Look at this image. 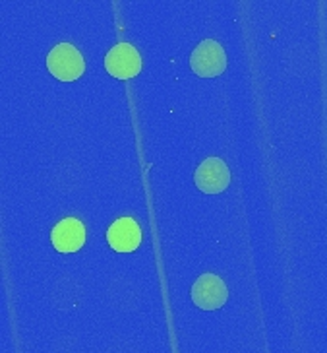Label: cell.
I'll return each mask as SVG.
<instances>
[{
  "instance_id": "52a82bcc",
  "label": "cell",
  "mask_w": 327,
  "mask_h": 353,
  "mask_svg": "<svg viewBox=\"0 0 327 353\" xmlns=\"http://www.w3.org/2000/svg\"><path fill=\"white\" fill-rule=\"evenodd\" d=\"M107 241L116 252H134L142 245V229L132 218H118L107 231Z\"/></svg>"
},
{
  "instance_id": "8992f818",
  "label": "cell",
  "mask_w": 327,
  "mask_h": 353,
  "mask_svg": "<svg viewBox=\"0 0 327 353\" xmlns=\"http://www.w3.org/2000/svg\"><path fill=\"white\" fill-rule=\"evenodd\" d=\"M51 241L59 252H78L85 243V225L76 218L62 219L52 229Z\"/></svg>"
},
{
  "instance_id": "3957f363",
  "label": "cell",
  "mask_w": 327,
  "mask_h": 353,
  "mask_svg": "<svg viewBox=\"0 0 327 353\" xmlns=\"http://www.w3.org/2000/svg\"><path fill=\"white\" fill-rule=\"evenodd\" d=\"M229 297L225 281L215 274H204L196 280L192 288V301L204 311H215L223 307Z\"/></svg>"
},
{
  "instance_id": "6da1fadb",
  "label": "cell",
  "mask_w": 327,
  "mask_h": 353,
  "mask_svg": "<svg viewBox=\"0 0 327 353\" xmlns=\"http://www.w3.org/2000/svg\"><path fill=\"white\" fill-rule=\"evenodd\" d=\"M49 72L62 82H74L78 80L85 70L82 52L78 51L70 43H59L47 57Z\"/></svg>"
},
{
  "instance_id": "7a4b0ae2",
  "label": "cell",
  "mask_w": 327,
  "mask_h": 353,
  "mask_svg": "<svg viewBox=\"0 0 327 353\" xmlns=\"http://www.w3.org/2000/svg\"><path fill=\"white\" fill-rule=\"evenodd\" d=\"M190 66L202 78H215V76L225 72L226 54L219 43L213 39H205L192 52Z\"/></svg>"
},
{
  "instance_id": "5b68a950",
  "label": "cell",
  "mask_w": 327,
  "mask_h": 353,
  "mask_svg": "<svg viewBox=\"0 0 327 353\" xmlns=\"http://www.w3.org/2000/svg\"><path fill=\"white\" fill-rule=\"evenodd\" d=\"M194 181L198 188L205 194H219L229 187L231 173H229V167L223 159L207 157L204 163L196 169Z\"/></svg>"
},
{
  "instance_id": "277c9868",
  "label": "cell",
  "mask_w": 327,
  "mask_h": 353,
  "mask_svg": "<svg viewBox=\"0 0 327 353\" xmlns=\"http://www.w3.org/2000/svg\"><path fill=\"white\" fill-rule=\"evenodd\" d=\"M105 68L107 72L118 78V80H128L142 70V59L138 51L130 43H118L105 57Z\"/></svg>"
}]
</instances>
